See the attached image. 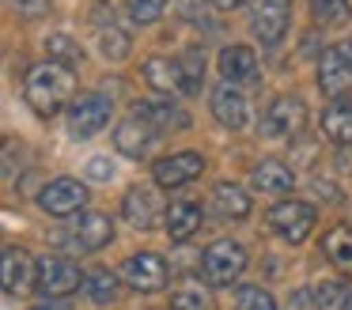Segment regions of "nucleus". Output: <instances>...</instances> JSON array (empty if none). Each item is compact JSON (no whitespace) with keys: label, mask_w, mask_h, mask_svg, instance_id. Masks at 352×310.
Here are the masks:
<instances>
[{"label":"nucleus","mask_w":352,"mask_h":310,"mask_svg":"<svg viewBox=\"0 0 352 310\" xmlns=\"http://www.w3.org/2000/svg\"><path fill=\"white\" fill-rule=\"evenodd\" d=\"M23 98H27V106H31L34 113H42V118L61 113L65 106H69V98H72V68L57 65V60L34 65L31 72H27V80H23Z\"/></svg>","instance_id":"obj_1"},{"label":"nucleus","mask_w":352,"mask_h":310,"mask_svg":"<svg viewBox=\"0 0 352 310\" xmlns=\"http://www.w3.org/2000/svg\"><path fill=\"white\" fill-rule=\"evenodd\" d=\"M201 269H205L208 284L228 287V284H235V280L243 276L246 250L239 246V242H231V239H220V242H212V246L201 254Z\"/></svg>","instance_id":"obj_2"},{"label":"nucleus","mask_w":352,"mask_h":310,"mask_svg":"<svg viewBox=\"0 0 352 310\" xmlns=\"http://www.w3.org/2000/svg\"><path fill=\"white\" fill-rule=\"evenodd\" d=\"M307 129V102L296 95H276L269 102L265 118H261V133L276 136V140H296Z\"/></svg>","instance_id":"obj_3"},{"label":"nucleus","mask_w":352,"mask_h":310,"mask_svg":"<svg viewBox=\"0 0 352 310\" xmlns=\"http://www.w3.org/2000/svg\"><path fill=\"white\" fill-rule=\"evenodd\" d=\"M110 110H114V102H110L102 91L80 95L76 102H72V110H69V136L72 140H87V136L102 133L107 121H110Z\"/></svg>","instance_id":"obj_4"},{"label":"nucleus","mask_w":352,"mask_h":310,"mask_svg":"<svg viewBox=\"0 0 352 310\" xmlns=\"http://www.w3.org/2000/svg\"><path fill=\"white\" fill-rule=\"evenodd\" d=\"M38 276H34V287H38L46 299H65V295H72L80 284H84V276H80V269L69 261V257H57V254H46L38 265Z\"/></svg>","instance_id":"obj_5"},{"label":"nucleus","mask_w":352,"mask_h":310,"mask_svg":"<svg viewBox=\"0 0 352 310\" xmlns=\"http://www.w3.org/2000/svg\"><path fill=\"white\" fill-rule=\"evenodd\" d=\"M314 219H318V212L307 201H276L273 208H269V227H273L284 242H303L307 234L314 231Z\"/></svg>","instance_id":"obj_6"},{"label":"nucleus","mask_w":352,"mask_h":310,"mask_svg":"<svg viewBox=\"0 0 352 310\" xmlns=\"http://www.w3.org/2000/svg\"><path fill=\"white\" fill-rule=\"evenodd\" d=\"M292 23V4L288 0H254L250 8V30L261 45H276L288 34Z\"/></svg>","instance_id":"obj_7"},{"label":"nucleus","mask_w":352,"mask_h":310,"mask_svg":"<svg viewBox=\"0 0 352 310\" xmlns=\"http://www.w3.org/2000/svg\"><path fill=\"white\" fill-rule=\"evenodd\" d=\"M201 170H205V159H201L197 151H175V155L155 159V166H152L155 181H160L163 189L190 186L193 178H201Z\"/></svg>","instance_id":"obj_8"},{"label":"nucleus","mask_w":352,"mask_h":310,"mask_svg":"<svg viewBox=\"0 0 352 310\" xmlns=\"http://www.w3.org/2000/svg\"><path fill=\"white\" fill-rule=\"evenodd\" d=\"M208 106H212V118L220 121L223 129H243L246 121H250V102H246L243 87H235V83H228V80L212 87Z\"/></svg>","instance_id":"obj_9"},{"label":"nucleus","mask_w":352,"mask_h":310,"mask_svg":"<svg viewBox=\"0 0 352 310\" xmlns=\"http://www.w3.org/2000/svg\"><path fill=\"white\" fill-rule=\"evenodd\" d=\"M352 87V53L349 45H333L318 60V91L341 98V91Z\"/></svg>","instance_id":"obj_10"},{"label":"nucleus","mask_w":352,"mask_h":310,"mask_svg":"<svg viewBox=\"0 0 352 310\" xmlns=\"http://www.w3.org/2000/svg\"><path fill=\"white\" fill-rule=\"evenodd\" d=\"M38 204L50 216H72V212H80L87 204V189L76 178H54L38 193Z\"/></svg>","instance_id":"obj_11"},{"label":"nucleus","mask_w":352,"mask_h":310,"mask_svg":"<svg viewBox=\"0 0 352 310\" xmlns=\"http://www.w3.org/2000/svg\"><path fill=\"white\" fill-rule=\"evenodd\" d=\"M125 280L133 291H160L167 284V261L160 254H133L125 261Z\"/></svg>","instance_id":"obj_12"},{"label":"nucleus","mask_w":352,"mask_h":310,"mask_svg":"<svg viewBox=\"0 0 352 310\" xmlns=\"http://www.w3.org/2000/svg\"><path fill=\"white\" fill-rule=\"evenodd\" d=\"M122 216L133 231H152L155 216H160V201H155V189L152 186H133L122 201Z\"/></svg>","instance_id":"obj_13"},{"label":"nucleus","mask_w":352,"mask_h":310,"mask_svg":"<svg viewBox=\"0 0 352 310\" xmlns=\"http://www.w3.org/2000/svg\"><path fill=\"white\" fill-rule=\"evenodd\" d=\"M155 144V129L148 125L144 118H125L122 125L114 129V148L122 151V155H129V159H144L148 155V148Z\"/></svg>","instance_id":"obj_14"},{"label":"nucleus","mask_w":352,"mask_h":310,"mask_svg":"<svg viewBox=\"0 0 352 310\" xmlns=\"http://www.w3.org/2000/svg\"><path fill=\"white\" fill-rule=\"evenodd\" d=\"M220 76L235 87H246V83H258V57H254L250 45H228L220 53Z\"/></svg>","instance_id":"obj_15"},{"label":"nucleus","mask_w":352,"mask_h":310,"mask_svg":"<svg viewBox=\"0 0 352 310\" xmlns=\"http://www.w3.org/2000/svg\"><path fill=\"white\" fill-rule=\"evenodd\" d=\"M250 186L258 189V193L280 197V193H288V189L296 186V174H292V166L280 163V159H261V163L250 170Z\"/></svg>","instance_id":"obj_16"},{"label":"nucleus","mask_w":352,"mask_h":310,"mask_svg":"<svg viewBox=\"0 0 352 310\" xmlns=\"http://www.w3.org/2000/svg\"><path fill=\"white\" fill-rule=\"evenodd\" d=\"M72 231H76L72 242H76L80 250H87V254H95V250L114 242V223H110V216H102V212H84Z\"/></svg>","instance_id":"obj_17"},{"label":"nucleus","mask_w":352,"mask_h":310,"mask_svg":"<svg viewBox=\"0 0 352 310\" xmlns=\"http://www.w3.org/2000/svg\"><path fill=\"white\" fill-rule=\"evenodd\" d=\"M201 219H205V212H201L197 201H175L167 208V239L170 242H190L193 234L201 231Z\"/></svg>","instance_id":"obj_18"},{"label":"nucleus","mask_w":352,"mask_h":310,"mask_svg":"<svg viewBox=\"0 0 352 310\" xmlns=\"http://www.w3.org/2000/svg\"><path fill=\"white\" fill-rule=\"evenodd\" d=\"M144 80L152 83L155 91H163V95H170V91H182L186 95V80H182V65H178V57H148L144 60Z\"/></svg>","instance_id":"obj_19"},{"label":"nucleus","mask_w":352,"mask_h":310,"mask_svg":"<svg viewBox=\"0 0 352 310\" xmlns=\"http://www.w3.org/2000/svg\"><path fill=\"white\" fill-rule=\"evenodd\" d=\"M34 276H38V269H31L27 250H19V246L4 250V291H8V295H23L27 287H31Z\"/></svg>","instance_id":"obj_20"},{"label":"nucleus","mask_w":352,"mask_h":310,"mask_svg":"<svg viewBox=\"0 0 352 310\" xmlns=\"http://www.w3.org/2000/svg\"><path fill=\"white\" fill-rule=\"evenodd\" d=\"M133 110H137V118H144L155 133H160V129H186L190 125V118H186L175 102H160V98H140Z\"/></svg>","instance_id":"obj_21"},{"label":"nucleus","mask_w":352,"mask_h":310,"mask_svg":"<svg viewBox=\"0 0 352 310\" xmlns=\"http://www.w3.org/2000/svg\"><path fill=\"white\" fill-rule=\"evenodd\" d=\"M95 45H99V53L107 60H125L129 49H133V38L125 34V30L114 23V15H110V19L95 23Z\"/></svg>","instance_id":"obj_22"},{"label":"nucleus","mask_w":352,"mask_h":310,"mask_svg":"<svg viewBox=\"0 0 352 310\" xmlns=\"http://www.w3.org/2000/svg\"><path fill=\"white\" fill-rule=\"evenodd\" d=\"M322 133L333 144H349L352 140V98H333L322 113Z\"/></svg>","instance_id":"obj_23"},{"label":"nucleus","mask_w":352,"mask_h":310,"mask_svg":"<svg viewBox=\"0 0 352 310\" xmlns=\"http://www.w3.org/2000/svg\"><path fill=\"white\" fill-rule=\"evenodd\" d=\"M212 197H216V208H220L228 219H246L250 216V197H246V189L235 186V181H220V186L212 189Z\"/></svg>","instance_id":"obj_24"},{"label":"nucleus","mask_w":352,"mask_h":310,"mask_svg":"<svg viewBox=\"0 0 352 310\" xmlns=\"http://www.w3.org/2000/svg\"><path fill=\"white\" fill-rule=\"evenodd\" d=\"M322 254H326L333 265L349 269V265H352V227H349V223L329 227L326 239H322Z\"/></svg>","instance_id":"obj_25"},{"label":"nucleus","mask_w":352,"mask_h":310,"mask_svg":"<svg viewBox=\"0 0 352 310\" xmlns=\"http://www.w3.org/2000/svg\"><path fill=\"white\" fill-rule=\"evenodd\" d=\"M84 291L95 307H110V302H118V276L107 269H95L84 276Z\"/></svg>","instance_id":"obj_26"},{"label":"nucleus","mask_w":352,"mask_h":310,"mask_svg":"<svg viewBox=\"0 0 352 310\" xmlns=\"http://www.w3.org/2000/svg\"><path fill=\"white\" fill-rule=\"evenodd\" d=\"M314 302H318V310H352V284H344V280H322L314 287Z\"/></svg>","instance_id":"obj_27"},{"label":"nucleus","mask_w":352,"mask_h":310,"mask_svg":"<svg viewBox=\"0 0 352 310\" xmlns=\"http://www.w3.org/2000/svg\"><path fill=\"white\" fill-rule=\"evenodd\" d=\"M311 15L318 27H344L352 19V0H311Z\"/></svg>","instance_id":"obj_28"},{"label":"nucleus","mask_w":352,"mask_h":310,"mask_svg":"<svg viewBox=\"0 0 352 310\" xmlns=\"http://www.w3.org/2000/svg\"><path fill=\"white\" fill-rule=\"evenodd\" d=\"M170 310H212V295L190 280V284H182L170 295Z\"/></svg>","instance_id":"obj_29"},{"label":"nucleus","mask_w":352,"mask_h":310,"mask_svg":"<svg viewBox=\"0 0 352 310\" xmlns=\"http://www.w3.org/2000/svg\"><path fill=\"white\" fill-rule=\"evenodd\" d=\"M178 65H182V80H186V95H193V91L201 87V76H205V53L197 49V45H190V49L178 57Z\"/></svg>","instance_id":"obj_30"},{"label":"nucleus","mask_w":352,"mask_h":310,"mask_svg":"<svg viewBox=\"0 0 352 310\" xmlns=\"http://www.w3.org/2000/svg\"><path fill=\"white\" fill-rule=\"evenodd\" d=\"M235 310H276V302L265 287L246 284V287H239V295H235Z\"/></svg>","instance_id":"obj_31"},{"label":"nucleus","mask_w":352,"mask_h":310,"mask_svg":"<svg viewBox=\"0 0 352 310\" xmlns=\"http://www.w3.org/2000/svg\"><path fill=\"white\" fill-rule=\"evenodd\" d=\"M46 49H50V60H57V65H65V68H72L80 60V45L72 42V38H65V34H50Z\"/></svg>","instance_id":"obj_32"},{"label":"nucleus","mask_w":352,"mask_h":310,"mask_svg":"<svg viewBox=\"0 0 352 310\" xmlns=\"http://www.w3.org/2000/svg\"><path fill=\"white\" fill-rule=\"evenodd\" d=\"M125 8H129L133 23H155L167 8V0H125Z\"/></svg>","instance_id":"obj_33"},{"label":"nucleus","mask_w":352,"mask_h":310,"mask_svg":"<svg viewBox=\"0 0 352 310\" xmlns=\"http://www.w3.org/2000/svg\"><path fill=\"white\" fill-rule=\"evenodd\" d=\"M12 8H16L23 19H42V15L50 12V0H12Z\"/></svg>","instance_id":"obj_34"},{"label":"nucleus","mask_w":352,"mask_h":310,"mask_svg":"<svg viewBox=\"0 0 352 310\" xmlns=\"http://www.w3.org/2000/svg\"><path fill=\"white\" fill-rule=\"evenodd\" d=\"M84 170H87V178H91V181H110V178H114V163H110V159H91Z\"/></svg>","instance_id":"obj_35"},{"label":"nucleus","mask_w":352,"mask_h":310,"mask_svg":"<svg viewBox=\"0 0 352 310\" xmlns=\"http://www.w3.org/2000/svg\"><path fill=\"white\" fill-rule=\"evenodd\" d=\"M182 12L190 19H197V15H205V0H182Z\"/></svg>","instance_id":"obj_36"},{"label":"nucleus","mask_w":352,"mask_h":310,"mask_svg":"<svg viewBox=\"0 0 352 310\" xmlns=\"http://www.w3.org/2000/svg\"><path fill=\"white\" fill-rule=\"evenodd\" d=\"M31 310H72L65 299H46V302H38V307H31Z\"/></svg>","instance_id":"obj_37"},{"label":"nucleus","mask_w":352,"mask_h":310,"mask_svg":"<svg viewBox=\"0 0 352 310\" xmlns=\"http://www.w3.org/2000/svg\"><path fill=\"white\" fill-rule=\"evenodd\" d=\"M212 4L220 8V12H231V8H239V4H243V0H212Z\"/></svg>","instance_id":"obj_38"},{"label":"nucleus","mask_w":352,"mask_h":310,"mask_svg":"<svg viewBox=\"0 0 352 310\" xmlns=\"http://www.w3.org/2000/svg\"><path fill=\"white\" fill-rule=\"evenodd\" d=\"M349 53H352V42H349Z\"/></svg>","instance_id":"obj_39"}]
</instances>
